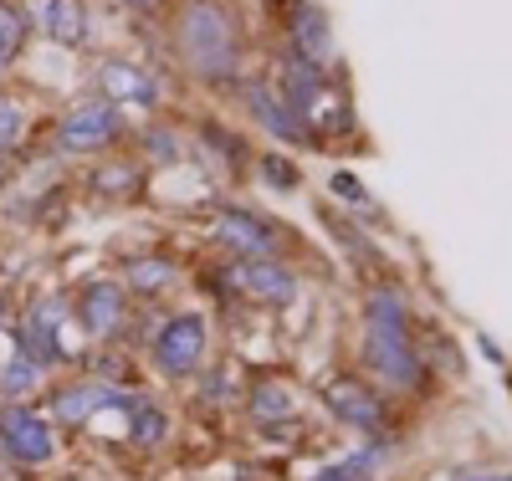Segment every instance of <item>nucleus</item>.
I'll return each instance as SVG.
<instances>
[{"mask_svg": "<svg viewBox=\"0 0 512 481\" xmlns=\"http://www.w3.org/2000/svg\"><path fill=\"white\" fill-rule=\"evenodd\" d=\"M210 241L226 246L236 261H277L287 251L282 231L256 215L251 205H216V226H210Z\"/></svg>", "mask_w": 512, "mask_h": 481, "instance_id": "7", "label": "nucleus"}, {"mask_svg": "<svg viewBox=\"0 0 512 481\" xmlns=\"http://www.w3.org/2000/svg\"><path fill=\"white\" fill-rule=\"evenodd\" d=\"M128 139V113L103 98H77L67 113H57L52 128V159H103Z\"/></svg>", "mask_w": 512, "mask_h": 481, "instance_id": "3", "label": "nucleus"}, {"mask_svg": "<svg viewBox=\"0 0 512 481\" xmlns=\"http://www.w3.org/2000/svg\"><path fill=\"white\" fill-rule=\"evenodd\" d=\"M323 405L359 435H384V400L359 379H333L323 389Z\"/></svg>", "mask_w": 512, "mask_h": 481, "instance_id": "13", "label": "nucleus"}, {"mask_svg": "<svg viewBox=\"0 0 512 481\" xmlns=\"http://www.w3.org/2000/svg\"><path fill=\"white\" fill-rule=\"evenodd\" d=\"M205 354H210V323L195 308L164 313L149 333V359L164 379H195L205 369Z\"/></svg>", "mask_w": 512, "mask_h": 481, "instance_id": "5", "label": "nucleus"}, {"mask_svg": "<svg viewBox=\"0 0 512 481\" xmlns=\"http://www.w3.org/2000/svg\"><path fill=\"white\" fill-rule=\"evenodd\" d=\"M169 41L180 67L205 87H236L246 72V31L231 0H180Z\"/></svg>", "mask_w": 512, "mask_h": 481, "instance_id": "2", "label": "nucleus"}, {"mask_svg": "<svg viewBox=\"0 0 512 481\" xmlns=\"http://www.w3.org/2000/svg\"><path fill=\"white\" fill-rule=\"evenodd\" d=\"M477 348H482V359H487V364H507V354H502V343H497L492 333H477Z\"/></svg>", "mask_w": 512, "mask_h": 481, "instance_id": "24", "label": "nucleus"}, {"mask_svg": "<svg viewBox=\"0 0 512 481\" xmlns=\"http://www.w3.org/2000/svg\"><path fill=\"white\" fill-rule=\"evenodd\" d=\"M128 297H159V292H169V287H175L180 282V267H175V261H169V256H134V261H128Z\"/></svg>", "mask_w": 512, "mask_h": 481, "instance_id": "17", "label": "nucleus"}, {"mask_svg": "<svg viewBox=\"0 0 512 481\" xmlns=\"http://www.w3.org/2000/svg\"><path fill=\"white\" fill-rule=\"evenodd\" d=\"M451 481H512V471H456Z\"/></svg>", "mask_w": 512, "mask_h": 481, "instance_id": "25", "label": "nucleus"}, {"mask_svg": "<svg viewBox=\"0 0 512 481\" xmlns=\"http://www.w3.org/2000/svg\"><path fill=\"white\" fill-rule=\"evenodd\" d=\"M236 93H241L246 113L267 128V139L292 144V149H308V144H318V139H313V128H308L303 118H297V113L287 108V98L272 87V77H267V72H241V77H236Z\"/></svg>", "mask_w": 512, "mask_h": 481, "instance_id": "8", "label": "nucleus"}, {"mask_svg": "<svg viewBox=\"0 0 512 481\" xmlns=\"http://www.w3.org/2000/svg\"><path fill=\"white\" fill-rule=\"evenodd\" d=\"M251 415H256V420H267V425H277V420H297L292 389L277 384V379H262V384L251 389Z\"/></svg>", "mask_w": 512, "mask_h": 481, "instance_id": "20", "label": "nucleus"}, {"mask_svg": "<svg viewBox=\"0 0 512 481\" xmlns=\"http://www.w3.org/2000/svg\"><path fill=\"white\" fill-rule=\"evenodd\" d=\"M16 318H11V302H6V292H0V333H6Z\"/></svg>", "mask_w": 512, "mask_h": 481, "instance_id": "28", "label": "nucleus"}, {"mask_svg": "<svg viewBox=\"0 0 512 481\" xmlns=\"http://www.w3.org/2000/svg\"><path fill=\"white\" fill-rule=\"evenodd\" d=\"M31 123H36L31 98L16 93L11 82H0V154L21 159V149H26V139H31Z\"/></svg>", "mask_w": 512, "mask_h": 481, "instance_id": "14", "label": "nucleus"}, {"mask_svg": "<svg viewBox=\"0 0 512 481\" xmlns=\"http://www.w3.org/2000/svg\"><path fill=\"white\" fill-rule=\"evenodd\" d=\"M282 31H287V52L308 57V62L333 57V26H328V11L318 6V0H287Z\"/></svg>", "mask_w": 512, "mask_h": 481, "instance_id": "12", "label": "nucleus"}, {"mask_svg": "<svg viewBox=\"0 0 512 481\" xmlns=\"http://www.w3.org/2000/svg\"><path fill=\"white\" fill-rule=\"evenodd\" d=\"M144 149H154L149 159L154 164H185V139H180V128H169V123H144V134H139Z\"/></svg>", "mask_w": 512, "mask_h": 481, "instance_id": "21", "label": "nucleus"}, {"mask_svg": "<svg viewBox=\"0 0 512 481\" xmlns=\"http://www.w3.org/2000/svg\"><path fill=\"white\" fill-rule=\"evenodd\" d=\"M26 41H31V16H26V6H21V0H0V82H6L11 67L21 62Z\"/></svg>", "mask_w": 512, "mask_h": 481, "instance_id": "16", "label": "nucleus"}, {"mask_svg": "<svg viewBox=\"0 0 512 481\" xmlns=\"http://www.w3.org/2000/svg\"><path fill=\"white\" fill-rule=\"evenodd\" d=\"M31 31L62 52H88L93 47V6L88 0H21Z\"/></svg>", "mask_w": 512, "mask_h": 481, "instance_id": "10", "label": "nucleus"}, {"mask_svg": "<svg viewBox=\"0 0 512 481\" xmlns=\"http://www.w3.org/2000/svg\"><path fill=\"white\" fill-rule=\"evenodd\" d=\"M11 333V328H6ZM36 389H47V369H41L26 348L11 338V354L0 359V400H31Z\"/></svg>", "mask_w": 512, "mask_h": 481, "instance_id": "15", "label": "nucleus"}, {"mask_svg": "<svg viewBox=\"0 0 512 481\" xmlns=\"http://www.w3.org/2000/svg\"><path fill=\"white\" fill-rule=\"evenodd\" d=\"M118 6H128V11H139V16H144V11H159L164 0H118Z\"/></svg>", "mask_w": 512, "mask_h": 481, "instance_id": "27", "label": "nucleus"}, {"mask_svg": "<svg viewBox=\"0 0 512 481\" xmlns=\"http://www.w3.org/2000/svg\"><path fill=\"white\" fill-rule=\"evenodd\" d=\"M139 185H144V164L139 159L103 154V169L93 174V190H103V195H139Z\"/></svg>", "mask_w": 512, "mask_h": 481, "instance_id": "19", "label": "nucleus"}, {"mask_svg": "<svg viewBox=\"0 0 512 481\" xmlns=\"http://www.w3.org/2000/svg\"><path fill=\"white\" fill-rule=\"evenodd\" d=\"M72 323L93 343H113L128 328V287L113 277H88L72 297Z\"/></svg>", "mask_w": 512, "mask_h": 481, "instance_id": "9", "label": "nucleus"}, {"mask_svg": "<svg viewBox=\"0 0 512 481\" xmlns=\"http://www.w3.org/2000/svg\"><path fill=\"white\" fill-rule=\"evenodd\" d=\"M231 282L236 292H246L251 302H262V308H287V302L303 292V282H297V272L287 267V261H236L231 267Z\"/></svg>", "mask_w": 512, "mask_h": 481, "instance_id": "11", "label": "nucleus"}, {"mask_svg": "<svg viewBox=\"0 0 512 481\" xmlns=\"http://www.w3.org/2000/svg\"><path fill=\"white\" fill-rule=\"evenodd\" d=\"M256 169H262V180L272 190H297L303 185V169H297L287 154H256Z\"/></svg>", "mask_w": 512, "mask_h": 481, "instance_id": "23", "label": "nucleus"}, {"mask_svg": "<svg viewBox=\"0 0 512 481\" xmlns=\"http://www.w3.org/2000/svg\"><path fill=\"white\" fill-rule=\"evenodd\" d=\"M57 420L41 415L36 405L26 400H0V456H6V466H52L57 461Z\"/></svg>", "mask_w": 512, "mask_h": 481, "instance_id": "6", "label": "nucleus"}, {"mask_svg": "<svg viewBox=\"0 0 512 481\" xmlns=\"http://www.w3.org/2000/svg\"><path fill=\"white\" fill-rule=\"evenodd\" d=\"M93 98L123 108V113H159L169 103V87H164V72L139 62V57H98L93 62Z\"/></svg>", "mask_w": 512, "mask_h": 481, "instance_id": "4", "label": "nucleus"}, {"mask_svg": "<svg viewBox=\"0 0 512 481\" xmlns=\"http://www.w3.org/2000/svg\"><path fill=\"white\" fill-rule=\"evenodd\" d=\"M11 180H16V159H6V154H0V195L11 190Z\"/></svg>", "mask_w": 512, "mask_h": 481, "instance_id": "26", "label": "nucleus"}, {"mask_svg": "<svg viewBox=\"0 0 512 481\" xmlns=\"http://www.w3.org/2000/svg\"><path fill=\"white\" fill-rule=\"evenodd\" d=\"M169 430H175V420H169V410H159L149 395L128 410V425H123V441H134V446H164L169 441Z\"/></svg>", "mask_w": 512, "mask_h": 481, "instance_id": "18", "label": "nucleus"}, {"mask_svg": "<svg viewBox=\"0 0 512 481\" xmlns=\"http://www.w3.org/2000/svg\"><path fill=\"white\" fill-rule=\"evenodd\" d=\"M364 369L384 384L400 389V395H415L431 379V359L420 354L415 343V313L395 282H374L364 297V343H359Z\"/></svg>", "mask_w": 512, "mask_h": 481, "instance_id": "1", "label": "nucleus"}, {"mask_svg": "<svg viewBox=\"0 0 512 481\" xmlns=\"http://www.w3.org/2000/svg\"><path fill=\"white\" fill-rule=\"evenodd\" d=\"M328 190H333V200H338V205H349V210H359V215H379L374 195L364 190V180H359V174H349V169H333Z\"/></svg>", "mask_w": 512, "mask_h": 481, "instance_id": "22", "label": "nucleus"}]
</instances>
